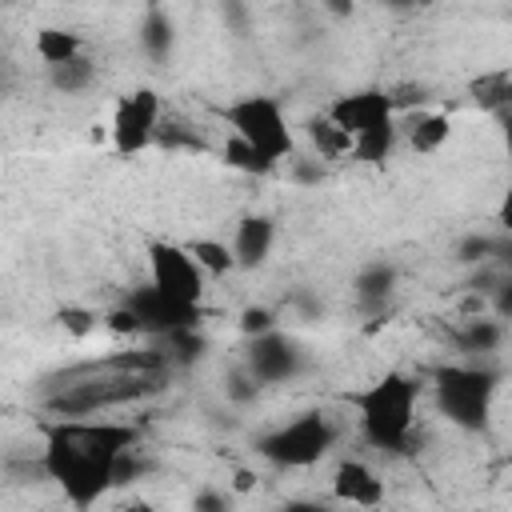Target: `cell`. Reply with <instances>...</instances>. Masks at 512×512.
Wrapping results in <instances>:
<instances>
[{"mask_svg":"<svg viewBox=\"0 0 512 512\" xmlns=\"http://www.w3.org/2000/svg\"><path fill=\"white\" fill-rule=\"evenodd\" d=\"M44 452L40 468L44 476L60 488V496L76 508L88 512L116 488L120 460L136 452L140 428L128 420H44Z\"/></svg>","mask_w":512,"mask_h":512,"instance_id":"1","label":"cell"},{"mask_svg":"<svg viewBox=\"0 0 512 512\" xmlns=\"http://www.w3.org/2000/svg\"><path fill=\"white\" fill-rule=\"evenodd\" d=\"M348 404L356 408L360 432L372 448H380L388 456L408 452L412 428H416V404H420V380L416 376L388 368L384 376L348 392Z\"/></svg>","mask_w":512,"mask_h":512,"instance_id":"2","label":"cell"},{"mask_svg":"<svg viewBox=\"0 0 512 512\" xmlns=\"http://www.w3.org/2000/svg\"><path fill=\"white\" fill-rule=\"evenodd\" d=\"M220 120L228 124V136L248 144L252 152H260L264 160L280 164L296 152V136H292V124L284 116V104L276 96H264V92H248V96H236L232 104L220 108Z\"/></svg>","mask_w":512,"mask_h":512,"instance_id":"3","label":"cell"},{"mask_svg":"<svg viewBox=\"0 0 512 512\" xmlns=\"http://www.w3.org/2000/svg\"><path fill=\"white\" fill-rule=\"evenodd\" d=\"M496 384L500 372L480 368V364H444L432 376V392H436V408L448 424L464 428V432H484L488 416H492V400H496Z\"/></svg>","mask_w":512,"mask_h":512,"instance_id":"4","label":"cell"},{"mask_svg":"<svg viewBox=\"0 0 512 512\" xmlns=\"http://www.w3.org/2000/svg\"><path fill=\"white\" fill-rule=\"evenodd\" d=\"M336 436H340L336 420L316 408V412H300V416L276 424L272 432H264L256 440V452L272 468H312L336 448Z\"/></svg>","mask_w":512,"mask_h":512,"instance_id":"5","label":"cell"},{"mask_svg":"<svg viewBox=\"0 0 512 512\" xmlns=\"http://www.w3.org/2000/svg\"><path fill=\"white\" fill-rule=\"evenodd\" d=\"M160 120H164V104H160V92L156 88H132V92H124L116 100V108H112V120H108L112 148L120 156H136V152L152 148Z\"/></svg>","mask_w":512,"mask_h":512,"instance_id":"6","label":"cell"},{"mask_svg":"<svg viewBox=\"0 0 512 512\" xmlns=\"http://www.w3.org/2000/svg\"><path fill=\"white\" fill-rule=\"evenodd\" d=\"M148 284L160 288L172 300L184 304H204V272L192 264L184 244L172 240H148Z\"/></svg>","mask_w":512,"mask_h":512,"instance_id":"7","label":"cell"},{"mask_svg":"<svg viewBox=\"0 0 512 512\" xmlns=\"http://www.w3.org/2000/svg\"><path fill=\"white\" fill-rule=\"evenodd\" d=\"M120 304L136 316L140 332H148V336H156V340L168 336V332H184V328H200V324H204V304L172 300V296H164V292L152 288V284L132 288Z\"/></svg>","mask_w":512,"mask_h":512,"instance_id":"8","label":"cell"},{"mask_svg":"<svg viewBox=\"0 0 512 512\" xmlns=\"http://www.w3.org/2000/svg\"><path fill=\"white\" fill-rule=\"evenodd\" d=\"M348 140L380 128V124H392L396 120V108H392V92L384 88H356V92H344L328 104L324 112Z\"/></svg>","mask_w":512,"mask_h":512,"instance_id":"9","label":"cell"},{"mask_svg":"<svg viewBox=\"0 0 512 512\" xmlns=\"http://www.w3.org/2000/svg\"><path fill=\"white\" fill-rule=\"evenodd\" d=\"M304 368V352L296 340L280 336V332H264L248 344V356H244V372L260 384H280V380H292L296 372Z\"/></svg>","mask_w":512,"mask_h":512,"instance_id":"10","label":"cell"},{"mask_svg":"<svg viewBox=\"0 0 512 512\" xmlns=\"http://www.w3.org/2000/svg\"><path fill=\"white\" fill-rule=\"evenodd\" d=\"M332 496L348 508H380L384 504V480L364 460H340L332 468Z\"/></svg>","mask_w":512,"mask_h":512,"instance_id":"11","label":"cell"},{"mask_svg":"<svg viewBox=\"0 0 512 512\" xmlns=\"http://www.w3.org/2000/svg\"><path fill=\"white\" fill-rule=\"evenodd\" d=\"M272 240H276L272 216H244V220L236 224L232 244H228L236 268H256V264H264L268 252H272Z\"/></svg>","mask_w":512,"mask_h":512,"instance_id":"12","label":"cell"},{"mask_svg":"<svg viewBox=\"0 0 512 512\" xmlns=\"http://www.w3.org/2000/svg\"><path fill=\"white\" fill-rule=\"evenodd\" d=\"M32 48H36V56H40L48 68H60V64L84 56V36L72 32V28H56V24H48V28L36 32Z\"/></svg>","mask_w":512,"mask_h":512,"instance_id":"13","label":"cell"},{"mask_svg":"<svg viewBox=\"0 0 512 512\" xmlns=\"http://www.w3.org/2000/svg\"><path fill=\"white\" fill-rule=\"evenodd\" d=\"M448 136H452L448 112H416V116L408 120V148L420 152V156L440 152V148L448 144Z\"/></svg>","mask_w":512,"mask_h":512,"instance_id":"14","label":"cell"},{"mask_svg":"<svg viewBox=\"0 0 512 512\" xmlns=\"http://www.w3.org/2000/svg\"><path fill=\"white\" fill-rule=\"evenodd\" d=\"M184 252H188L192 264L204 272V280H212V276H228V272L236 268L232 248H228L224 240H212V236H196V240H188Z\"/></svg>","mask_w":512,"mask_h":512,"instance_id":"15","label":"cell"},{"mask_svg":"<svg viewBox=\"0 0 512 512\" xmlns=\"http://www.w3.org/2000/svg\"><path fill=\"white\" fill-rule=\"evenodd\" d=\"M140 44L152 60H168L172 44H176V28H172V16L164 8H148L144 20H140Z\"/></svg>","mask_w":512,"mask_h":512,"instance_id":"16","label":"cell"},{"mask_svg":"<svg viewBox=\"0 0 512 512\" xmlns=\"http://www.w3.org/2000/svg\"><path fill=\"white\" fill-rule=\"evenodd\" d=\"M396 292V272L388 264H368L360 276H356V300L360 308H384Z\"/></svg>","mask_w":512,"mask_h":512,"instance_id":"17","label":"cell"},{"mask_svg":"<svg viewBox=\"0 0 512 512\" xmlns=\"http://www.w3.org/2000/svg\"><path fill=\"white\" fill-rule=\"evenodd\" d=\"M308 136H312V148H316L324 160H344V156H352V140H348L328 116H316V120L308 124Z\"/></svg>","mask_w":512,"mask_h":512,"instance_id":"18","label":"cell"},{"mask_svg":"<svg viewBox=\"0 0 512 512\" xmlns=\"http://www.w3.org/2000/svg\"><path fill=\"white\" fill-rule=\"evenodd\" d=\"M472 96H476L480 108L500 112V108H508V100H512V76H508L504 68H500V72H488V76L472 80Z\"/></svg>","mask_w":512,"mask_h":512,"instance_id":"19","label":"cell"},{"mask_svg":"<svg viewBox=\"0 0 512 512\" xmlns=\"http://www.w3.org/2000/svg\"><path fill=\"white\" fill-rule=\"evenodd\" d=\"M48 76H52V88L56 92H84L88 84H92V76H96V68H92V60L88 56H76V60H68V64H60V68H48Z\"/></svg>","mask_w":512,"mask_h":512,"instance_id":"20","label":"cell"},{"mask_svg":"<svg viewBox=\"0 0 512 512\" xmlns=\"http://www.w3.org/2000/svg\"><path fill=\"white\" fill-rule=\"evenodd\" d=\"M224 164L236 168V172H248V176H268V172L276 168L272 160H264L260 152H252L248 144H240V140H232V136H228V144H224Z\"/></svg>","mask_w":512,"mask_h":512,"instance_id":"21","label":"cell"},{"mask_svg":"<svg viewBox=\"0 0 512 512\" xmlns=\"http://www.w3.org/2000/svg\"><path fill=\"white\" fill-rule=\"evenodd\" d=\"M240 332L244 336H264V332H276V312L272 308H244V316H240Z\"/></svg>","mask_w":512,"mask_h":512,"instance_id":"22","label":"cell"},{"mask_svg":"<svg viewBox=\"0 0 512 512\" xmlns=\"http://www.w3.org/2000/svg\"><path fill=\"white\" fill-rule=\"evenodd\" d=\"M192 512H232V496L224 488H200L192 496Z\"/></svg>","mask_w":512,"mask_h":512,"instance_id":"23","label":"cell"},{"mask_svg":"<svg viewBox=\"0 0 512 512\" xmlns=\"http://www.w3.org/2000/svg\"><path fill=\"white\" fill-rule=\"evenodd\" d=\"M104 324H108V332H116V336H140V324H136V316H132L124 304H116V308L104 316Z\"/></svg>","mask_w":512,"mask_h":512,"instance_id":"24","label":"cell"},{"mask_svg":"<svg viewBox=\"0 0 512 512\" xmlns=\"http://www.w3.org/2000/svg\"><path fill=\"white\" fill-rule=\"evenodd\" d=\"M60 324H64L72 336H84V332L96 328V316H92L88 308H64V312H60Z\"/></svg>","mask_w":512,"mask_h":512,"instance_id":"25","label":"cell"},{"mask_svg":"<svg viewBox=\"0 0 512 512\" xmlns=\"http://www.w3.org/2000/svg\"><path fill=\"white\" fill-rule=\"evenodd\" d=\"M500 340V328L492 324V320H480V324H472V332H468V348H492Z\"/></svg>","mask_w":512,"mask_h":512,"instance_id":"26","label":"cell"},{"mask_svg":"<svg viewBox=\"0 0 512 512\" xmlns=\"http://www.w3.org/2000/svg\"><path fill=\"white\" fill-rule=\"evenodd\" d=\"M276 512H336V508L332 504H320V500H288Z\"/></svg>","mask_w":512,"mask_h":512,"instance_id":"27","label":"cell"},{"mask_svg":"<svg viewBox=\"0 0 512 512\" xmlns=\"http://www.w3.org/2000/svg\"><path fill=\"white\" fill-rule=\"evenodd\" d=\"M120 512H156V508H152L148 500H140V496H136V500H128V504H124Z\"/></svg>","mask_w":512,"mask_h":512,"instance_id":"28","label":"cell"}]
</instances>
